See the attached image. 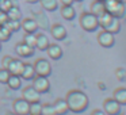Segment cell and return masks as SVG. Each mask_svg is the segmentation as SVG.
<instances>
[{"label":"cell","instance_id":"1","mask_svg":"<svg viewBox=\"0 0 126 115\" xmlns=\"http://www.w3.org/2000/svg\"><path fill=\"white\" fill-rule=\"evenodd\" d=\"M65 101L68 104V110L75 114H81L85 110L88 108V103H90V99H88L87 93H84L80 89H71L68 91L65 96Z\"/></svg>","mask_w":126,"mask_h":115},{"label":"cell","instance_id":"2","mask_svg":"<svg viewBox=\"0 0 126 115\" xmlns=\"http://www.w3.org/2000/svg\"><path fill=\"white\" fill-rule=\"evenodd\" d=\"M106 12L115 18H123V12H125V1H118V0H104L103 1Z\"/></svg>","mask_w":126,"mask_h":115},{"label":"cell","instance_id":"3","mask_svg":"<svg viewBox=\"0 0 126 115\" xmlns=\"http://www.w3.org/2000/svg\"><path fill=\"white\" fill-rule=\"evenodd\" d=\"M79 22H80V26L81 29H84L85 31H95L96 29H99V22H98V18L95 15H92L90 11L88 12H83L79 18Z\"/></svg>","mask_w":126,"mask_h":115},{"label":"cell","instance_id":"4","mask_svg":"<svg viewBox=\"0 0 126 115\" xmlns=\"http://www.w3.org/2000/svg\"><path fill=\"white\" fill-rule=\"evenodd\" d=\"M33 66H34V71H35V76L49 77L52 74V65L46 58H38Z\"/></svg>","mask_w":126,"mask_h":115},{"label":"cell","instance_id":"5","mask_svg":"<svg viewBox=\"0 0 126 115\" xmlns=\"http://www.w3.org/2000/svg\"><path fill=\"white\" fill-rule=\"evenodd\" d=\"M22 99H25L27 103H39L41 101V93L34 89L33 85L25 87L22 89Z\"/></svg>","mask_w":126,"mask_h":115},{"label":"cell","instance_id":"6","mask_svg":"<svg viewBox=\"0 0 126 115\" xmlns=\"http://www.w3.org/2000/svg\"><path fill=\"white\" fill-rule=\"evenodd\" d=\"M103 111L106 115H118L121 112V104L112 98H107L103 101Z\"/></svg>","mask_w":126,"mask_h":115},{"label":"cell","instance_id":"7","mask_svg":"<svg viewBox=\"0 0 126 115\" xmlns=\"http://www.w3.org/2000/svg\"><path fill=\"white\" fill-rule=\"evenodd\" d=\"M33 87L37 92L39 93H45L50 89V83L47 80V77L44 76H35L33 79Z\"/></svg>","mask_w":126,"mask_h":115},{"label":"cell","instance_id":"8","mask_svg":"<svg viewBox=\"0 0 126 115\" xmlns=\"http://www.w3.org/2000/svg\"><path fill=\"white\" fill-rule=\"evenodd\" d=\"M29 108H30V103L25 100V99H15L12 103V110L14 114L16 115H29Z\"/></svg>","mask_w":126,"mask_h":115},{"label":"cell","instance_id":"9","mask_svg":"<svg viewBox=\"0 0 126 115\" xmlns=\"http://www.w3.org/2000/svg\"><path fill=\"white\" fill-rule=\"evenodd\" d=\"M98 42H99V45L103 46V47L114 46V43H115L114 34L109 33V31H106V30H102L100 33L98 34Z\"/></svg>","mask_w":126,"mask_h":115},{"label":"cell","instance_id":"10","mask_svg":"<svg viewBox=\"0 0 126 115\" xmlns=\"http://www.w3.org/2000/svg\"><path fill=\"white\" fill-rule=\"evenodd\" d=\"M50 34L54 39L57 41H63V39L66 38V29L64 25L61 23H54V25L50 27Z\"/></svg>","mask_w":126,"mask_h":115},{"label":"cell","instance_id":"11","mask_svg":"<svg viewBox=\"0 0 126 115\" xmlns=\"http://www.w3.org/2000/svg\"><path fill=\"white\" fill-rule=\"evenodd\" d=\"M15 52H16V54L19 57L29 58V57H33L34 56V47H30L29 45L23 43V42H19L15 46Z\"/></svg>","mask_w":126,"mask_h":115},{"label":"cell","instance_id":"12","mask_svg":"<svg viewBox=\"0 0 126 115\" xmlns=\"http://www.w3.org/2000/svg\"><path fill=\"white\" fill-rule=\"evenodd\" d=\"M23 66H25V62H23L22 60L12 57V60H11V62H10V65H8L7 69H8V72L11 74L20 76V74H22V71H23Z\"/></svg>","mask_w":126,"mask_h":115},{"label":"cell","instance_id":"13","mask_svg":"<svg viewBox=\"0 0 126 115\" xmlns=\"http://www.w3.org/2000/svg\"><path fill=\"white\" fill-rule=\"evenodd\" d=\"M20 29L25 30V33L29 34H35V31L38 30V25L33 18H26V19L20 20Z\"/></svg>","mask_w":126,"mask_h":115},{"label":"cell","instance_id":"14","mask_svg":"<svg viewBox=\"0 0 126 115\" xmlns=\"http://www.w3.org/2000/svg\"><path fill=\"white\" fill-rule=\"evenodd\" d=\"M45 52L47 53V56H49L52 60H60V58L63 57V49H61L57 43H50Z\"/></svg>","mask_w":126,"mask_h":115},{"label":"cell","instance_id":"15","mask_svg":"<svg viewBox=\"0 0 126 115\" xmlns=\"http://www.w3.org/2000/svg\"><path fill=\"white\" fill-rule=\"evenodd\" d=\"M90 12H91L92 15H95L96 18H99L102 14H104V12H106V8H104L103 1H99V0H94L92 3H91Z\"/></svg>","mask_w":126,"mask_h":115},{"label":"cell","instance_id":"16","mask_svg":"<svg viewBox=\"0 0 126 115\" xmlns=\"http://www.w3.org/2000/svg\"><path fill=\"white\" fill-rule=\"evenodd\" d=\"M53 108H54L57 115H65L69 111L65 99H56V101L53 103Z\"/></svg>","mask_w":126,"mask_h":115},{"label":"cell","instance_id":"17","mask_svg":"<svg viewBox=\"0 0 126 115\" xmlns=\"http://www.w3.org/2000/svg\"><path fill=\"white\" fill-rule=\"evenodd\" d=\"M103 30H106V31H109V33H111V34H114V35H115V34L119 33V30H121V19H119V18L112 16L111 20L109 22V25H107Z\"/></svg>","mask_w":126,"mask_h":115},{"label":"cell","instance_id":"18","mask_svg":"<svg viewBox=\"0 0 126 115\" xmlns=\"http://www.w3.org/2000/svg\"><path fill=\"white\" fill-rule=\"evenodd\" d=\"M60 14L64 19L66 20H73L76 18V10L72 6H61L60 8Z\"/></svg>","mask_w":126,"mask_h":115},{"label":"cell","instance_id":"19","mask_svg":"<svg viewBox=\"0 0 126 115\" xmlns=\"http://www.w3.org/2000/svg\"><path fill=\"white\" fill-rule=\"evenodd\" d=\"M112 99H114L115 101H118L121 106H125L126 104V88L125 87L117 88V89L114 91V93H112Z\"/></svg>","mask_w":126,"mask_h":115},{"label":"cell","instance_id":"20","mask_svg":"<svg viewBox=\"0 0 126 115\" xmlns=\"http://www.w3.org/2000/svg\"><path fill=\"white\" fill-rule=\"evenodd\" d=\"M49 45H50L49 43V38H47L45 34H37V39H35V47L37 49L45 52Z\"/></svg>","mask_w":126,"mask_h":115},{"label":"cell","instance_id":"21","mask_svg":"<svg viewBox=\"0 0 126 115\" xmlns=\"http://www.w3.org/2000/svg\"><path fill=\"white\" fill-rule=\"evenodd\" d=\"M39 3H41V7L46 11H56V10L60 7V3H58V0H39Z\"/></svg>","mask_w":126,"mask_h":115},{"label":"cell","instance_id":"22","mask_svg":"<svg viewBox=\"0 0 126 115\" xmlns=\"http://www.w3.org/2000/svg\"><path fill=\"white\" fill-rule=\"evenodd\" d=\"M20 77H22V79H25V80H33L34 77H35V71H34V66L31 65V64H25Z\"/></svg>","mask_w":126,"mask_h":115},{"label":"cell","instance_id":"23","mask_svg":"<svg viewBox=\"0 0 126 115\" xmlns=\"http://www.w3.org/2000/svg\"><path fill=\"white\" fill-rule=\"evenodd\" d=\"M35 22L37 25H38V29H42V30H46L47 27H49V20H47V16H45L44 12H35Z\"/></svg>","mask_w":126,"mask_h":115},{"label":"cell","instance_id":"24","mask_svg":"<svg viewBox=\"0 0 126 115\" xmlns=\"http://www.w3.org/2000/svg\"><path fill=\"white\" fill-rule=\"evenodd\" d=\"M7 16L10 20H22V11L18 6H12L7 11Z\"/></svg>","mask_w":126,"mask_h":115},{"label":"cell","instance_id":"25","mask_svg":"<svg viewBox=\"0 0 126 115\" xmlns=\"http://www.w3.org/2000/svg\"><path fill=\"white\" fill-rule=\"evenodd\" d=\"M7 85H8L11 89L16 91L19 89L20 87H22V80H20V76H15V74H11L8 79V81H7Z\"/></svg>","mask_w":126,"mask_h":115},{"label":"cell","instance_id":"26","mask_svg":"<svg viewBox=\"0 0 126 115\" xmlns=\"http://www.w3.org/2000/svg\"><path fill=\"white\" fill-rule=\"evenodd\" d=\"M35 39H37V34L26 33L25 37H23V43H26V45H29L30 47H34V49H35Z\"/></svg>","mask_w":126,"mask_h":115},{"label":"cell","instance_id":"27","mask_svg":"<svg viewBox=\"0 0 126 115\" xmlns=\"http://www.w3.org/2000/svg\"><path fill=\"white\" fill-rule=\"evenodd\" d=\"M11 35H12V33L6 27V26H4V25H3V26H0V41H1V42L10 41Z\"/></svg>","mask_w":126,"mask_h":115},{"label":"cell","instance_id":"28","mask_svg":"<svg viewBox=\"0 0 126 115\" xmlns=\"http://www.w3.org/2000/svg\"><path fill=\"white\" fill-rule=\"evenodd\" d=\"M4 26H6V27L11 31V33H15V31L20 30V20H10L8 19Z\"/></svg>","mask_w":126,"mask_h":115},{"label":"cell","instance_id":"29","mask_svg":"<svg viewBox=\"0 0 126 115\" xmlns=\"http://www.w3.org/2000/svg\"><path fill=\"white\" fill-rule=\"evenodd\" d=\"M41 110H42V104L39 103H31L30 108H29V115H41Z\"/></svg>","mask_w":126,"mask_h":115},{"label":"cell","instance_id":"30","mask_svg":"<svg viewBox=\"0 0 126 115\" xmlns=\"http://www.w3.org/2000/svg\"><path fill=\"white\" fill-rule=\"evenodd\" d=\"M41 115H57V114H56L54 108H53V104L45 103V104H42Z\"/></svg>","mask_w":126,"mask_h":115},{"label":"cell","instance_id":"31","mask_svg":"<svg viewBox=\"0 0 126 115\" xmlns=\"http://www.w3.org/2000/svg\"><path fill=\"white\" fill-rule=\"evenodd\" d=\"M11 73L8 72V69H4V68H0V83L1 84H7Z\"/></svg>","mask_w":126,"mask_h":115},{"label":"cell","instance_id":"32","mask_svg":"<svg viewBox=\"0 0 126 115\" xmlns=\"http://www.w3.org/2000/svg\"><path fill=\"white\" fill-rule=\"evenodd\" d=\"M12 6H15L12 0H0V10L4 12H7Z\"/></svg>","mask_w":126,"mask_h":115},{"label":"cell","instance_id":"33","mask_svg":"<svg viewBox=\"0 0 126 115\" xmlns=\"http://www.w3.org/2000/svg\"><path fill=\"white\" fill-rule=\"evenodd\" d=\"M115 76H117V79L121 80V81L126 80V69L125 68H117L115 69Z\"/></svg>","mask_w":126,"mask_h":115},{"label":"cell","instance_id":"34","mask_svg":"<svg viewBox=\"0 0 126 115\" xmlns=\"http://www.w3.org/2000/svg\"><path fill=\"white\" fill-rule=\"evenodd\" d=\"M11 60H12L11 56H4L3 60H1V68H4V69L8 68V65H10V62H11Z\"/></svg>","mask_w":126,"mask_h":115},{"label":"cell","instance_id":"35","mask_svg":"<svg viewBox=\"0 0 126 115\" xmlns=\"http://www.w3.org/2000/svg\"><path fill=\"white\" fill-rule=\"evenodd\" d=\"M7 20H8V16H7V12L1 11L0 10V26H3L7 23Z\"/></svg>","mask_w":126,"mask_h":115},{"label":"cell","instance_id":"36","mask_svg":"<svg viewBox=\"0 0 126 115\" xmlns=\"http://www.w3.org/2000/svg\"><path fill=\"white\" fill-rule=\"evenodd\" d=\"M58 3H61V6H72L73 0H58Z\"/></svg>","mask_w":126,"mask_h":115},{"label":"cell","instance_id":"37","mask_svg":"<svg viewBox=\"0 0 126 115\" xmlns=\"http://www.w3.org/2000/svg\"><path fill=\"white\" fill-rule=\"evenodd\" d=\"M90 115H106V114H104V111H102V110H94Z\"/></svg>","mask_w":126,"mask_h":115},{"label":"cell","instance_id":"38","mask_svg":"<svg viewBox=\"0 0 126 115\" xmlns=\"http://www.w3.org/2000/svg\"><path fill=\"white\" fill-rule=\"evenodd\" d=\"M26 3H29V4H35V3H38L39 0H25Z\"/></svg>","mask_w":126,"mask_h":115},{"label":"cell","instance_id":"39","mask_svg":"<svg viewBox=\"0 0 126 115\" xmlns=\"http://www.w3.org/2000/svg\"><path fill=\"white\" fill-rule=\"evenodd\" d=\"M98 87H99V88H102V89H106V85H104L103 83H99V84H98Z\"/></svg>","mask_w":126,"mask_h":115},{"label":"cell","instance_id":"40","mask_svg":"<svg viewBox=\"0 0 126 115\" xmlns=\"http://www.w3.org/2000/svg\"><path fill=\"white\" fill-rule=\"evenodd\" d=\"M122 19L126 20V3H125V12H123V18H122Z\"/></svg>","mask_w":126,"mask_h":115},{"label":"cell","instance_id":"41","mask_svg":"<svg viewBox=\"0 0 126 115\" xmlns=\"http://www.w3.org/2000/svg\"><path fill=\"white\" fill-rule=\"evenodd\" d=\"M6 115H16V114H14V112H7Z\"/></svg>","mask_w":126,"mask_h":115},{"label":"cell","instance_id":"42","mask_svg":"<svg viewBox=\"0 0 126 115\" xmlns=\"http://www.w3.org/2000/svg\"><path fill=\"white\" fill-rule=\"evenodd\" d=\"M73 1H77V3H80V1H83V0H73Z\"/></svg>","mask_w":126,"mask_h":115},{"label":"cell","instance_id":"43","mask_svg":"<svg viewBox=\"0 0 126 115\" xmlns=\"http://www.w3.org/2000/svg\"><path fill=\"white\" fill-rule=\"evenodd\" d=\"M118 115H126V114H123V112H119V114H118Z\"/></svg>","mask_w":126,"mask_h":115},{"label":"cell","instance_id":"44","mask_svg":"<svg viewBox=\"0 0 126 115\" xmlns=\"http://www.w3.org/2000/svg\"><path fill=\"white\" fill-rule=\"evenodd\" d=\"M0 50H1V41H0Z\"/></svg>","mask_w":126,"mask_h":115},{"label":"cell","instance_id":"45","mask_svg":"<svg viewBox=\"0 0 126 115\" xmlns=\"http://www.w3.org/2000/svg\"><path fill=\"white\" fill-rule=\"evenodd\" d=\"M118 1H123V0H118Z\"/></svg>","mask_w":126,"mask_h":115},{"label":"cell","instance_id":"46","mask_svg":"<svg viewBox=\"0 0 126 115\" xmlns=\"http://www.w3.org/2000/svg\"><path fill=\"white\" fill-rule=\"evenodd\" d=\"M99 1H104V0H99Z\"/></svg>","mask_w":126,"mask_h":115}]
</instances>
